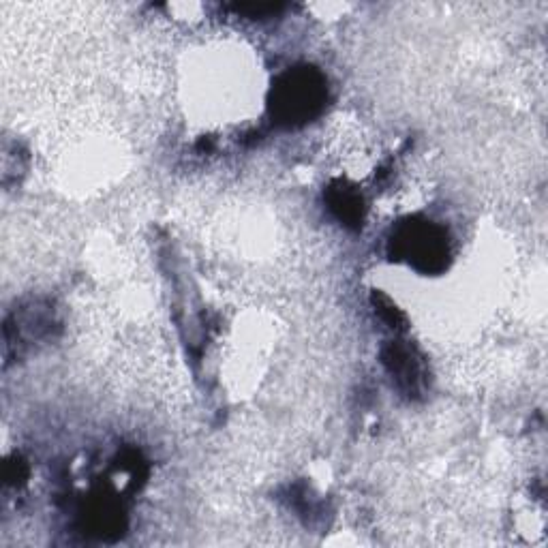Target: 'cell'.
<instances>
[{"label": "cell", "mask_w": 548, "mask_h": 548, "mask_svg": "<svg viewBox=\"0 0 548 548\" xmlns=\"http://www.w3.org/2000/svg\"><path fill=\"white\" fill-rule=\"evenodd\" d=\"M326 103V82L322 73L311 67L287 71L272 88L270 110L281 125L294 127L309 123Z\"/></svg>", "instance_id": "6da1fadb"}, {"label": "cell", "mask_w": 548, "mask_h": 548, "mask_svg": "<svg viewBox=\"0 0 548 548\" xmlns=\"http://www.w3.org/2000/svg\"><path fill=\"white\" fill-rule=\"evenodd\" d=\"M392 255L407 260L422 272H437L448 260V238L446 232L431 221H407L390 240Z\"/></svg>", "instance_id": "7a4b0ae2"}, {"label": "cell", "mask_w": 548, "mask_h": 548, "mask_svg": "<svg viewBox=\"0 0 548 548\" xmlns=\"http://www.w3.org/2000/svg\"><path fill=\"white\" fill-rule=\"evenodd\" d=\"M384 364L390 375L397 379V386L407 394H418L422 386V367L409 347L390 345L384 349Z\"/></svg>", "instance_id": "3957f363"}, {"label": "cell", "mask_w": 548, "mask_h": 548, "mask_svg": "<svg viewBox=\"0 0 548 548\" xmlns=\"http://www.w3.org/2000/svg\"><path fill=\"white\" fill-rule=\"evenodd\" d=\"M84 519L90 527V536L112 540L123 534V531H120L123 529V512H120L116 504H110V501H95V504L86 510Z\"/></svg>", "instance_id": "277c9868"}, {"label": "cell", "mask_w": 548, "mask_h": 548, "mask_svg": "<svg viewBox=\"0 0 548 548\" xmlns=\"http://www.w3.org/2000/svg\"><path fill=\"white\" fill-rule=\"evenodd\" d=\"M328 202H330V210L345 225H354V227L362 225V200L354 189H349L345 185L332 187V191L328 195Z\"/></svg>", "instance_id": "5b68a950"}, {"label": "cell", "mask_w": 548, "mask_h": 548, "mask_svg": "<svg viewBox=\"0 0 548 548\" xmlns=\"http://www.w3.org/2000/svg\"><path fill=\"white\" fill-rule=\"evenodd\" d=\"M5 478L7 482H22L26 478V465L22 461H11L7 465V471H5Z\"/></svg>", "instance_id": "8992f818"}]
</instances>
